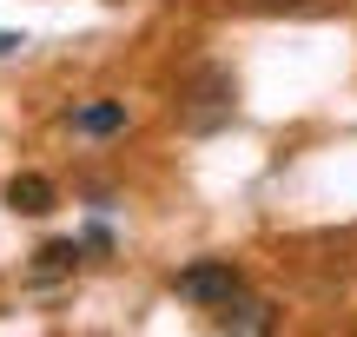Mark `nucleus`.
<instances>
[{"label": "nucleus", "mask_w": 357, "mask_h": 337, "mask_svg": "<svg viewBox=\"0 0 357 337\" xmlns=\"http://www.w3.org/2000/svg\"><path fill=\"white\" fill-rule=\"evenodd\" d=\"M53 205H60V198H53V179H40V172H20V179H7V212L47 219Z\"/></svg>", "instance_id": "4"}, {"label": "nucleus", "mask_w": 357, "mask_h": 337, "mask_svg": "<svg viewBox=\"0 0 357 337\" xmlns=\"http://www.w3.org/2000/svg\"><path fill=\"white\" fill-rule=\"evenodd\" d=\"M231 113H238V86L225 66H192L178 79V126L185 132H218L231 126Z\"/></svg>", "instance_id": "1"}, {"label": "nucleus", "mask_w": 357, "mask_h": 337, "mask_svg": "<svg viewBox=\"0 0 357 337\" xmlns=\"http://www.w3.org/2000/svg\"><path fill=\"white\" fill-rule=\"evenodd\" d=\"M73 126L93 132V139H106V132L126 126V106H119V100H93V106H79V113H73Z\"/></svg>", "instance_id": "5"}, {"label": "nucleus", "mask_w": 357, "mask_h": 337, "mask_svg": "<svg viewBox=\"0 0 357 337\" xmlns=\"http://www.w3.org/2000/svg\"><path fill=\"white\" fill-rule=\"evenodd\" d=\"M79 251H86V245H73V238H60V245H40V251H33V258H40L33 272H40V278H66V272L79 265Z\"/></svg>", "instance_id": "6"}, {"label": "nucleus", "mask_w": 357, "mask_h": 337, "mask_svg": "<svg viewBox=\"0 0 357 337\" xmlns=\"http://www.w3.org/2000/svg\"><path fill=\"white\" fill-rule=\"evenodd\" d=\"M238 285H245V272H238L231 258H199V265H185V272L172 278V291H178V298H192V304H212V311H218V304H225Z\"/></svg>", "instance_id": "2"}, {"label": "nucleus", "mask_w": 357, "mask_h": 337, "mask_svg": "<svg viewBox=\"0 0 357 337\" xmlns=\"http://www.w3.org/2000/svg\"><path fill=\"white\" fill-rule=\"evenodd\" d=\"M258 7H311V0H258Z\"/></svg>", "instance_id": "8"}, {"label": "nucleus", "mask_w": 357, "mask_h": 337, "mask_svg": "<svg viewBox=\"0 0 357 337\" xmlns=\"http://www.w3.org/2000/svg\"><path fill=\"white\" fill-rule=\"evenodd\" d=\"M20 47H26L20 33H0V53H20Z\"/></svg>", "instance_id": "7"}, {"label": "nucleus", "mask_w": 357, "mask_h": 337, "mask_svg": "<svg viewBox=\"0 0 357 337\" xmlns=\"http://www.w3.org/2000/svg\"><path fill=\"white\" fill-rule=\"evenodd\" d=\"M218 331H245V337L271 331V304H265V298H252V291L238 285L225 304H218Z\"/></svg>", "instance_id": "3"}]
</instances>
